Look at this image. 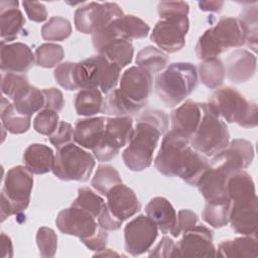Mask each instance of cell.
Returning <instances> with one entry per match:
<instances>
[{
    "mask_svg": "<svg viewBox=\"0 0 258 258\" xmlns=\"http://www.w3.org/2000/svg\"><path fill=\"white\" fill-rule=\"evenodd\" d=\"M168 128V116L157 109H148L138 117L132 137L122 153L125 165L132 171H142L153 161L159 138Z\"/></svg>",
    "mask_w": 258,
    "mask_h": 258,
    "instance_id": "cell-1",
    "label": "cell"
},
{
    "mask_svg": "<svg viewBox=\"0 0 258 258\" xmlns=\"http://www.w3.org/2000/svg\"><path fill=\"white\" fill-rule=\"evenodd\" d=\"M198 87L197 68L190 62H173L155 79V93L167 107H174Z\"/></svg>",
    "mask_w": 258,
    "mask_h": 258,
    "instance_id": "cell-2",
    "label": "cell"
},
{
    "mask_svg": "<svg viewBox=\"0 0 258 258\" xmlns=\"http://www.w3.org/2000/svg\"><path fill=\"white\" fill-rule=\"evenodd\" d=\"M246 43V34L238 18L222 17L213 27L207 29L199 38L196 54L199 59L217 57L232 47Z\"/></svg>",
    "mask_w": 258,
    "mask_h": 258,
    "instance_id": "cell-3",
    "label": "cell"
},
{
    "mask_svg": "<svg viewBox=\"0 0 258 258\" xmlns=\"http://www.w3.org/2000/svg\"><path fill=\"white\" fill-rule=\"evenodd\" d=\"M209 108L228 123H237L244 128H255L258 122L256 103L249 102L237 90L225 87L211 96Z\"/></svg>",
    "mask_w": 258,
    "mask_h": 258,
    "instance_id": "cell-4",
    "label": "cell"
},
{
    "mask_svg": "<svg viewBox=\"0 0 258 258\" xmlns=\"http://www.w3.org/2000/svg\"><path fill=\"white\" fill-rule=\"evenodd\" d=\"M230 134L224 121L220 119L203 103V116L195 134L189 139V145L196 151L212 156L223 150L229 144Z\"/></svg>",
    "mask_w": 258,
    "mask_h": 258,
    "instance_id": "cell-5",
    "label": "cell"
},
{
    "mask_svg": "<svg viewBox=\"0 0 258 258\" xmlns=\"http://www.w3.org/2000/svg\"><path fill=\"white\" fill-rule=\"evenodd\" d=\"M94 167V156L71 143L57 149L52 172L61 180L86 181L91 176Z\"/></svg>",
    "mask_w": 258,
    "mask_h": 258,
    "instance_id": "cell-6",
    "label": "cell"
},
{
    "mask_svg": "<svg viewBox=\"0 0 258 258\" xmlns=\"http://www.w3.org/2000/svg\"><path fill=\"white\" fill-rule=\"evenodd\" d=\"M133 130V120L129 116L107 118L103 137L93 149L94 156L101 162L115 158L119 150L129 143Z\"/></svg>",
    "mask_w": 258,
    "mask_h": 258,
    "instance_id": "cell-7",
    "label": "cell"
},
{
    "mask_svg": "<svg viewBox=\"0 0 258 258\" xmlns=\"http://www.w3.org/2000/svg\"><path fill=\"white\" fill-rule=\"evenodd\" d=\"M190 148L187 138L170 130L164 135L155 157L154 165L156 169L165 176H177Z\"/></svg>",
    "mask_w": 258,
    "mask_h": 258,
    "instance_id": "cell-8",
    "label": "cell"
},
{
    "mask_svg": "<svg viewBox=\"0 0 258 258\" xmlns=\"http://www.w3.org/2000/svg\"><path fill=\"white\" fill-rule=\"evenodd\" d=\"M123 15L122 9L116 3L90 2L76 10L74 21L78 31L93 34L97 29L110 24Z\"/></svg>",
    "mask_w": 258,
    "mask_h": 258,
    "instance_id": "cell-9",
    "label": "cell"
},
{
    "mask_svg": "<svg viewBox=\"0 0 258 258\" xmlns=\"http://www.w3.org/2000/svg\"><path fill=\"white\" fill-rule=\"evenodd\" d=\"M32 174L22 165L14 166L6 173L1 194L9 203L12 215L19 214L28 207L33 187Z\"/></svg>",
    "mask_w": 258,
    "mask_h": 258,
    "instance_id": "cell-10",
    "label": "cell"
},
{
    "mask_svg": "<svg viewBox=\"0 0 258 258\" xmlns=\"http://www.w3.org/2000/svg\"><path fill=\"white\" fill-rule=\"evenodd\" d=\"M189 29L187 17L160 19L154 26L150 39L165 52L179 51L185 44V35Z\"/></svg>",
    "mask_w": 258,
    "mask_h": 258,
    "instance_id": "cell-11",
    "label": "cell"
},
{
    "mask_svg": "<svg viewBox=\"0 0 258 258\" xmlns=\"http://www.w3.org/2000/svg\"><path fill=\"white\" fill-rule=\"evenodd\" d=\"M254 158L251 142L244 139H234L223 150L214 155L209 162L211 167L217 168L228 175L247 168Z\"/></svg>",
    "mask_w": 258,
    "mask_h": 258,
    "instance_id": "cell-12",
    "label": "cell"
},
{
    "mask_svg": "<svg viewBox=\"0 0 258 258\" xmlns=\"http://www.w3.org/2000/svg\"><path fill=\"white\" fill-rule=\"evenodd\" d=\"M158 235L157 226L147 216L139 215L124 228L125 250L132 256L147 252Z\"/></svg>",
    "mask_w": 258,
    "mask_h": 258,
    "instance_id": "cell-13",
    "label": "cell"
},
{
    "mask_svg": "<svg viewBox=\"0 0 258 258\" xmlns=\"http://www.w3.org/2000/svg\"><path fill=\"white\" fill-rule=\"evenodd\" d=\"M95 219L90 213L71 206V208L61 210L58 213L55 224L61 233L76 236L81 241H84L98 231L100 226Z\"/></svg>",
    "mask_w": 258,
    "mask_h": 258,
    "instance_id": "cell-14",
    "label": "cell"
},
{
    "mask_svg": "<svg viewBox=\"0 0 258 258\" xmlns=\"http://www.w3.org/2000/svg\"><path fill=\"white\" fill-rule=\"evenodd\" d=\"M176 243L180 257H216L213 232L204 225L195 226L181 234Z\"/></svg>",
    "mask_w": 258,
    "mask_h": 258,
    "instance_id": "cell-15",
    "label": "cell"
},
{
    "mask_svg": "<svg viewBox=\"0 0 258 258\" xmlns=\"http://www.w3.org/2000/svg\"><path fill=\"white\" fill-rule=\"evenodd\" d=\"M153 79L151 73L140 67L127 69L120 79V91L136 103L146 104L151 90Z\"/></svg>",
    "mask_w": 258,
    "mask_h": 258,
    "instance_id": "cell-16",
    "label": "cell"
},
{
    "mask_svg": "<svg viewBox=\"0 0 258 258\" xmlns=\"http://www.w3.org/2000/svg\"><path fill=\"white\" fill-rule=\"evenodd\" d=\"M106 197V206L109 212L116 220L122 223L141 210V204L135 192L123 183L112 187Z\"/></svg>",
    "mask_w": 258,
    "mask_h": 258,
    "instance_id": "cell-17",
    "label": "cell"
},
{
    "mask_svg": "<svg viewBox=\"0 0 258 258\" xmlns=\"http://www.w3.org/2000/svg\"><path fill=\"white\" fill-rule=\"evenodd\" d=\"M229 176L217 168L211 166L207 168L196 184L204 197L206 204L222 205L231 203L227 188Z\"/></svg>",
    "mask_w": 258,
    "mask_h": 258,
    "instance_id": "cell-18",
    "label": "cell"
},
{
    "mask_svg": "<svg viewBox=\"0 0 258 258\" xmlns=\"http://www.w3.org/2000/svg\"><path fill=\"white\" fill-rule=\"evenodd\" d=\"M0 67L3 73H26L35 61L30 47L22 42L5 44L1 42Z\"/></svg>",
    "mask_w": 258,
    "mask_h": 258,
    "instance_id": "cell-19",
    "label": "cell"
},
{
    "mask_svg": "<svg viewBox=\"0 0 258 258\" xmlns=\"http://www.w3.org/2000/svg\"><path fill=\"white\" fill-rule=\"evenodd\" d=\"M202 116L203 104L187 100L171 112V130L189 140L198 129Z\"/></svg>",
    "mask_w": 258,
    "mask_h": 258,
    "instance_id": "cell-20",
    "label": "cell"
},
{
    "mask_svg": "<svg viewBox=\"0 0 258 258\" xmlns=\"http://www.w3.org/2000/svg\"><path fill=\"white\" fill-rule=\"evenodd\" d=\"M256 72V56L246 49H236L228 56L225 75L236 84L249 81Z\"/></svg>",
    "mask_w": 258,
    "mask_h": 258,
    "instance_id": "cell-21",
    "label": "cell"
},
{
    "mask_svg": "<svg viewBox=\"0 0 258 258\" xmlns=\"http://www.w3.org/2000/svg\"><path fill=\"white\" fill-rule=\"evenodd\" d=\"M257 201L248 204H231L229 222L232 229L242 235L256 236Z\"/></svg>",
    "mask_w": 258,
    "mask_h": 258,
    "instance_id": "cell-22",
    "label": "cell"
},
{
    "mask_svg": "<svg viewBox=\"0 0 258 258\" xmlns=\"http://www.w3.org/2000/svg\"><path fill=\"white\" fill-rule=\"evenodd\" d=\"M145 213L162 234L170 233L175 226L176 212L169 201L163 197L151 199L145 207Z\"/></svg>",
    "mask_w": 258,
    "mask_h": 258,
    "instance_id": "cell-23",
    "label": "cell"
},
{
    "mask_svg": "<svg viewBox=\"0 0 258 258\" xmlns=\"http://www.w3.org/2000/svg\"><path fill=\"white\" fill-rule=\"evenodd\" d=\"M25 23L24 16L18 8L17 1L0 2L1 42L14 40Z\"/></svg>",
    "mask_w": 258,
    "mask_h": 258,
    "instance_id": "cell-24",
    "label": "cell"
},
{
    "mask_svg": "<svg viewBox=\"0 0 258 258\" xmlns=\"http://www.w3.org/2000/svg\"><path fill=\"white\" fill-rule=\"evenodd\" d=\"M105 124V117H93L77 120L75 126V142L84 148L93 150L103 137Z\"/></svg>",
    "mask_w": 258,
    "mask_h": 258,
    "instance_id": "cell-25",
    "label": "cell"
},
{
    "mask_svg": "<svg viewBox=\"0 0 258 258\" xmlns=\"http://www.w3.org/2000/svg\"><path fill=\"white\" fill-rule=\"evenodd\" d=\"M227 188L231 204H248L257 201L255 183L245 170L232 173L228 177Z\"/></svg>",
    "mask_w": 258,
    "mask_h": 258,
    "instance_id": "cell-26",
    "label": "cell"
},
{
    "mask_svg": "<svg viewBox=\"0 0 258 258\" xmlns=\"http://www.w3.org/2000/svg\"><path fill=\"white\" fill-rule=\"evenodd\" d=\"M54 153L52 149L44 144L33 143L23 153L25 167L34 174H44L52 171L54 164Z\"/></svg>",
    "mask_w": 258,
    "mask_h": 258,
    "instance_id": "cell-27",
    "label": "cell"
},
{
    "mask_svg": "<svg viewBox=\"0 0 258 258\" xmlns=\"http://www.w3.org/2000/svg\"><path fill=\"white\" fill-rule=\"evenodd\" d=\"M113 35L116 39L132 40L140 39L147 36L149 25L134 15H123L109 24Z\"/></svg>",
    "mask_w": 258,
    "mask_h": 258,
    "instance_id": "cell-28",
    "label": "cell"
},
{
    "mask_svg": "<svg viewBox=\"0 0 258 258\" xmlns=\"http://www.w3.org/2000/svg\"><path fill=\"white\" fill-rule=\"evenodd\" d=\"M252 257L258 256L256 236L243 235V237L226 240L216 249V257Z\"/></svg>",
    "mask_w": 258,
    "mask_h": 258,
    "instance_id": "cell-29",
    "label": "cell"
},
{
    "mask_svg": "<svg viewBox=\"0 0 258 258\" xmlns=\"http://www.w3.org/2000/svg\"><path fill=\"white\" fill-rule=\"evenodd\" d=\"M145 104L136 103L125 96L120 89H114L105 98L102 112L114 117H123L139 112Z\"/></svg>",
    "mask_w": 258,
    "mask_h": 258,
    "instance_id": "cell-30",
    "label": "cell"
},
{
    "mask_svg": "<svg viewBox=\"0 0 258 258\" xmlns=\"http://www.w3.org/2000/svg\"><path fill=\"white\" fill-rule=\"evenodd\" d=\"M104 99L97 88L82 89L75 98V109L78 115L90 117L102 112Z\"/></svg>",
    "mask_w": 258,
    "mask_h": 258,
    "instance_id": "cell-31",
    "label": "cell"
},
{
    "mask_svg": "<svg viewBox=\"0 0 258 258\" xmlns=\"http://www.w3.org/2000/svg\"><path fill=\"white\" fill-rule=\"evenodd\" d=\"M1 124L12 134H21L30 127V117L18 113L13 104L2 98L1 103Z\"/></svg>",
    "mask_w": 258,
    "mask_h": 258,
    "instance_id": "cell-32",
    "label": "cell"
},
{
    "mask_svg": "<svg viewBox=\"0 0 258 258\" xmlns=\"http://www.w3.org/2000/svg\"><path fill=\"white\" fill-rule=\"evenodd\" d=\"M202 83L209 89L219 88L225 79V66L218 57L204 59L199 67Z\"/></svg>",
    "mask_w": 258,
    "mask_h": 258,
    "instance_id": "cell-33",
    "label": "cell"
},
{
    "mask_svg": "<svg viewBox=\"0 0 258 258\" xmlns=\"http://www.w3.org/2000/svg\"><path fill=\"white\" fill-rule=\"evenodd\" d=\"M135 62L138 67L145 69L149 73H158L166 68L168 56L161 49L148 45L137 53Z\"/></svg>",
    "mask_w": 258,
    "mask_h": 258,
    "instance_id": "cell-34",
    "label": "cell"
},
{
    "mask_svg": "<svg viewBox=\"0 0 258 258\" xmlns=\"http://www.w3.org/2000/svg\"><path fill=\"white\" fill-rule=\"evenodd\" d=\"M100 54H103L111 62L124 68L132 61L134 48L130 41L124 39H116L110 42Z\"/></svg>",
    "mask_w": 258,
    "mask_h": 258,
    "instance_id": "cell-35",
    "label": "cell"
},
{
    "mask_svg": "<svg viewBox=\"0 0 258 258\" xmlns=\"http://www.w3.org/2000/svg\"><path fill=\"white\" fill-rule=\"evenodd\" d=\"M13 106L21 115L31 117L32 114L44 107V95L42 90L31 86L20 98L13 102Z\"/></svg>",
    "mask_w": 258,
    "mask_h": 258,
    "instance_id": "cell-36",
    "label": "cell"
},
{
    "mask_svg": "<svg viewBox=\"0 0 258 258\" xmlns=\"http://www.w3.org/2000/svg\"><path fill=\"white\" fill-rule=\"evenodd\" d=\"M96 58L100 67V86L102 93H110L120 81L122 68L108 60L103 54H97Z\"/></svg>",
    "mask_w": 258,
    "mask_h": 258,
    "instance_id": "cell-37",
    "label": "cell"
},
{
    "mask_svg": "<svg viewBox=\"0 0 258 258\" xmlns=\"http://www.w3.org/2000/svg\"><path fill=\"white\" fill-rule=\"evenodd\" d=\"M257 3L254 2L253 5L249 4L248 6H245L240 13V17L238 18L246 34L245 44L254 52L257 48Z\"/></svg>",
    "mask_w": 258,
    "mask_h": 258,
    "instance_id": "cell-38",
    "label": "cell"
},
{
    "mask_svg": "<svg viewBox=\"0 0 258 258\" xmlns=\"http://www.w3.org/2000/svg\"><path fill=\"white\" fill-rule=\"evenodd\" d=\"M31 86L26 76L17 73H3L1 80L2 93L13 102L20 98Z\"/></svg>",
    "mask_w": 258,
    "mask_h": 258,
    "instance_id": "cell-39",
    "label": "cell"
},
{
    "mask_svg": "<svg viewBox=\"0 0 258 258\" xmlns=\"http://www.w3.org/2000/svg\"><path fill=\"white\" fill-rule=\"evenodd\" d=\"M122 183L119 172L111 165H99L92 179L93 187L100 194L106 196L115 185Z\"/></svg>",
    "mask_w": 258,
    "mask_h": 258,
    "instance_id": "cell-40",
    "label": "cell"
},
{
    "mask_svg": "<svg viewBox=\"0 0 258 258\" xmlns=\"http://www.w3.org/2000/svg\"><path fill=\"white\" fill-rule=\"evenodd\" d=\"M105 205L106 203L104 200L91 188L81 187L78 189V197L73 202L72 207L82 209L93 215L95 218H98Z\"/></svg>",
    "mask_w": 258,
    "mask_h": 258,
    "instance_id": "cell-41",
    "label": "cell"
},
{
    "mask_svg": "<svg viewBox=\"0 0 258 258\" xmlns=\"http://www.w3.org/2000/svg\"><path fill=\"white\" fill-rule=\"evenodd\" d=\"M72 33L71 22L60 16L51 17L41 28V36L48 41H61Z\"/></svg>",
    "mask_w": 258,
    "mask_h": 258,
    "instance_id": "cell-42",
    "label": "cell"
},
{
    "mask_svg": "<svg viewBox=\"0 0 258 258\" xmlns=\"http://www.w3.org/2000/svg\"><path fill=\"white\" fill-rule=\"evenodd\" d=\"M35 62L41 68H53L58 64L63 56L64 51L61 45L56 43H43L35 50Z\"/></svg>",
    "mask_w": 258,
    "mask_h": 258,
    "instance_id": "cell-43",
    "label": "cell"
},
{
    "mask_svg": "<svg viewBox=\"0 0 258 258\" xmlns=\"http://www.w3.org/2000/svg\"><path fill=\"white\" fill-rule=\"evenodd\" d=\"M231 209V203L222 205L206 204L202 217L205 222L214 228L225 227L229 223V213Z\"/></svg>",
    "mask_w": 258,
    "mask_h": 258,
    "instance_id": "cell-44",
    "label": "cell"
},
{
    "mask_svg": "<svg viewBox=\"0 0 258 258\" xmlns=\"http://www.w3.org/2000/svg\"><path fill=\"white\" fill-rule=\"evenodd\" d=\"M36 244L41 257H53L57 248V236L47 227H41L36 233Z\"/></svg>",
    "mask_w": 258,
    "mask_h": 258,
    "instance_id": "cell-45",
    "label": "cell"
},
{
    "mask_svg": "<svg viewBox=\"0 0 258 258\" xmlns=\"http://www.w3.org/2000/svg\"><path fill=\"white\" fill-rule=\"evenodd\" d=\"M58 126V114L50 109H42L33 120V128L36 132L50 136Z\"/></svg>",
    "mask_w": 258,
    "mask_h": 258,
    "instance_id": "cell-46",
    "label": "cell"
},
{
    "mask_svg": "<svg viewBox=\"0 0 258 258\" xmlns=\"http://www.w3.org/2000/svg\"><path fill=\"white\" fill-rule=\"evenodd\" d=\"M158 14L161 19L174 17H187L189 6L183 1L159 2L157 7Z\"/></svg>",
    "mask_w": 258,
    "mask_h": 258,
    "instance_id": "cell-47",
    "label": "cell"
},
{
    "mask_svg": "<svg viewBox=\"0 0 258 258\" xmlns=\"http://www.w3.org/2000/svg\"><path fill=\"white\" fill-rule=\"evenodd\" d=\"M49 141L56 149H60L75 141V129L70 123L61 121L58 123L55 131L49 136Z\"/></svg>",
    "mask_w": 258,
    "mask_h": 258,
    "instance_id": "cell-48",
    "label": "cell"
},
{
    "mask_svg": "<svg viewBox=\"0 0 258 258\" xmlns=\"http://www.w3.org/2000/svg\"><path fill=\"white\" fill-rule=\"evenodd\" d=\"M198 223V216L190 210H180L177 214L176 223L170 234L173 237H178L185 231L195 227Z\"/></svg>",
    "mask_w": 258,
    "mask_h": 258,
    "instance_id": "cell-49",
    "label": "cell"
},
{
    "mask_svg": "<svg viewBox=\"0 0 258 258\" xmlns=\"http://www.w3.org/2000/svg\"><path fill=\"white\" fill-rule=\"evenodd\" d=\"M149 257H166L176 258L180 257L177 245L172 239L164 236L156 247L149 253Z\"/></svg>",
    "mask_w": 258,
    "mask_h": 258,
    "instance_id": "cell-50",
    "label": "cell"
},
{
    "mask_svg": "<svg viewBox=\"0 0 258 258\" xmlns=\"http://www.w3.org/2000/svg\"><path fill=\"white\" fill-rule=\"evenodd\" d=\"M42 93L44 95V107L43 109H50L55 112H60L64 106V100L62 93L55 89H43Z\"/></svg>",
    "mask_w": 258,
    "mask_h": 258,
    "instance_id": "cell-51",
    "label": "cell"
},
{
    "mask_svg": "<svg viewBox=\"0 0 258 258\" xmlns=\"http://www.w3.org/2000/svg\"><path fill=\"white\" fill-rule=\"evenodd\" d=\"M22 5L26 12V15L31 21L43 22L47 18V11L45 6L36 1H23Z\"/></svg>",
    "mask_w": 258,
    "mask_h": 258,
    "instance_id": "cell-52",
    "label": "cell"
},
{
    "mask_svg": "<svg viewBox=\"0 0 258 258\" xmlns=\"http://www.w3.org/2000/svg\"><path fill=\"white\" fill-rule=\"evenodd\" d=\"M108 241V234L107 231L104 230L103 228L99 227L98 231L89 239H86L82 241L89 249L93 251H102L106 248Z\"/></svg>",
    "mask_w": 258,
    "mask_h": 258,
    "instance_id": "cell-53",
    "label": "cell"
},
{
    "mask_svg": "<svg viewBox=\"0 0 258 258\" xmlns=\"http://www.w3.org/2000/svg\"><path fill=\"white\" fill-rule=\"evenodd\" d=\"M98 220V224L101 228H103L104 230H106L107 232L108 231H117L120 229L121 225H122V222L116 220L112 215L111 213L109 212L107 206L105 205L104 209L102 210L101 214L98 216L97 218Z\"/></svg>",
    "mask_w": 258,
    "mask_h": 258,
    "instance_id": "cell-54",
    "label": "cell"
},
{
    "mask_svg": "<svg viewBox=\"0 0 258 258\" xmlns=\"http://www.w3.org/2000/svg\"><path fill=\"white\" fill-rule=\"evenodd\" d=\"M13 256V247L11 239L5 235V233L1 234V257H12Z\"/></svg>",
    "mask_w": 258,
    "mask_h": 258,
    "instance_id": "cell-55",
    "label": "cell"
},
{
    "mask_svg": "<svg viewBox=\"0 0 258 258\" xmlns=\"http://www.w3.org/2000/svg\"><path fill=\"white\" fill-rule=\"evenodd\" d=\"M224 5L223 1H202L199 2L200 9L203 11H210V12H217L222 9Z\"/></svg>",
    "mask_w": 258,
    "mask_h": 258,
    "instance_id": "cell-56",
    "label": "cell"
},
{
    "mask_svg": "<svg viewBox=\"0 0 258 258\" xmlns=\"http://www.w3.org/2000/svg\"><path fill=\"white\" fill-rule=\"evenodd\" d=\"M99 256V255H103V256H119L117 253H115V252H112L111 251V249H108V254H106L105 252L104 253H97V254H95V256Z\"/></svg>",
    "mask_w": 258,
    "mask_h": 258,
    "instance_id": "cell-57",
    "label": "cell"
}]
</instances>
